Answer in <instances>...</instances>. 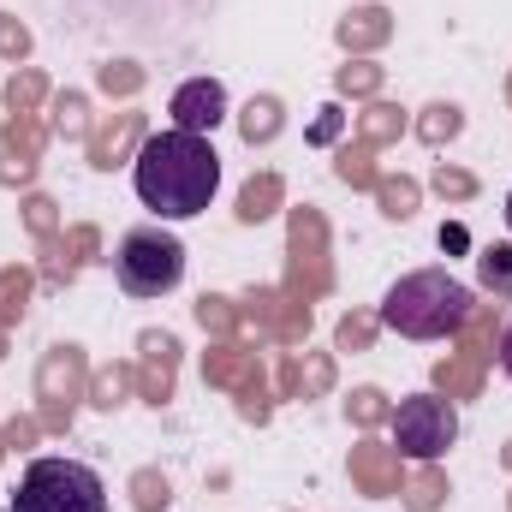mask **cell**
Wrapping results in <instances>:
<instances>
[{
  "label": "cell",
  "mask_w": 512,
  "mask_h": 512,
  "mask_svg": "<svg viewBox=\"0 0 512 512\" xmlns=\"http://www.w3.org/2000/svg\"><path fill=\"white\" fill-rule=\"evenodd\" d=\"M131 185L161 221H191L221 191V155L197 131H155L131 161Z\"/></svg>",
  "instance_id": "cell-1"
},
{
  "label": "cell",
  "mask_w": 512,
  "mask_h": 512,
  "mask_svg": "<svg viewBox=\"0 0 512 512\" xmlns=\"http://www.w3.org/2000/svg\"><path fill=\"white\" fill-rule=\"evenodd\" d=\"M471 304H477L471 286L453 280L447 268H411V274H399L387 286L382 322L393 334H405V340H447V334L465 328Z\"/></svg>",
  "instance_id": "cell-2"
},
{
  "label": "cell",
  "mask_w": 512,
  "mask_h": 512,
  "mask_svg": "<svg viewBox=\"0 0 512 512\" xmlns=\"http://www.w3.org/2000/svg\"><path fill=\"white\" fill-rule=\"evenodd\" d=\"M6 512H108V483L84 459H36Z\"/></svg>",
  "instance_id": "cell-3"
},
{
  "label": "cell",
  "mask_w": 512,
  "mask_h": 512,
  "mask_svg": "<svg viewBox=\"0 0 512 512\" xmlns=\"http://www.w3.org/2000/svg\"><path fill=\"white\" fill-rule=\"evenodd\" d=\"M114 274H120V286L131 298H167L185 280V245L161 227H137L114 251Z\"/></svg>",
  "instance_id": "cell-4"
},
{
  "label": "cell",
  "mask_w": 512,
  "mask_h": 512,
  "mask_svg": "<svg viewBox=\"0 0 512 512\" xmlns=\"http://www.w3.org/2000/svg\"><path fill=\"white\" fill-rule=\"evenodd\" d=\"M453 441H459V411H453V399H441V393H411V399H399V411H393V447H399L405 459L429 465V459H441Z\"/></svg>",
  "instance_id": "cell-5"
},
{
  "label": "cell",
  "mask_w": 512,
  "mask_h": 512,
  "mask_svg": "<svg viewBox=\"0 0 512 512\" xmlns=\"http://www.w3.org/2000/svg\"><path fill=\"white\" fill-rule=\"evenodd\" d=\"M173 131H197V137H209V131L227 120V90H221V78H185L179 90H173Z\"/></svg>",
  "instance_id": "cell-6"
},
{
  "label": "cell",
  "mask_w": 512,
  "mask_h": 512,
  "mask_svg": "<svg viewBox=\"0 0 512 512\" xmlns=\"http://www.w3.org/2000/svg\"><path fill=\"white\" fill-rule=\"evenodd\" d=\"M483 274H489V286H512V245L483 251Z\"/></svg>",
  "instance_id": "cell-7"
},
{
  "label": "cell",
  "mask_w": 512,
  "mask_h": 512,
  "mask_svg": "<svg viewBox=\"0 0 512 512\" xmlns=\"http://www.w3.org/2000/svg\"><path fill=\"white\" fill-rule=\"evenodd\" d=\"M501 370H507V382H512V328L501 334Z\"/></svg>",
  "instance_id": "cell-8"
},
{
  "label": "cell",
  "mask_w": 512,
  "mask_h": 512,
  "mask_svg": "<svg viewBox=\"0 0 512 512\" xmlns=\"http://www.w3.org/2000/svg\"><path fill=\"white\" fill-rule=\"evenodd\" d=\"M507 233H512V191H507Z\"/></svg>",
  "instance_id": "cell-9"
}]
</instances>
